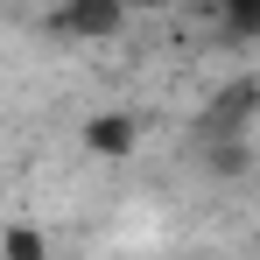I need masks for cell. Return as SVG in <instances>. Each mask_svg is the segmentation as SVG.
Masks as SVG:
<instances>
[{
  "label": "cell",
  "instance_id": "obj_3",
  "mask_svg": "<svg viewBox=\"0 0 260 260\" xmlns=\"http://www.w3.org/2000/svg\"><path fill=\"white\" fill-rule=\"evenodd\" d=\"M253 106H260V85H253V78H239V85L211 106V127H246V113H253Z\"/></svg>",
  "mask_w": 260,
  "mask_h": 260
},
{
  "label": "cell",
  "instance_id": "obj_2",
  "mask_svg": "<svg viewBox=\"0 0 260 260\" xmlns=\"http://www.w3.org/2000/svg\"><path fill=\"white\" fill-rule=\"evenodd\" d=\"M134 134H141V127H134L127 113H106V120L85 127V148H91V155H134Z\"/></svg>",
  "mask_w": 260,
  "mask_h": 260
},
{
  "label": "cell",
  "instance_id": "obj_5",
  "mask_svg": "<svg viewBox=\"0 0 260 260\" xmlns=\"http://www.w3.org/2000/svg\"><path fill=\"white\" fill-rule=\"evenodd\" d=\"M225 21L239 36H260V0H225Z\"/></svg>",
  "mask_w": 260,
  "mask_h": 260
},
{
  "label": "cell",
  "instance_id": "obj_1",
  "mask_svg": "<svg viewBox=\"0 0 260 260\" xmlns=\"http://www.w3.org/2000/svg\"><path fill=\"white\" fill-rule=\"evenodd\" d=\"M120 0H63L56 14H49V28L63 36V43H99V36H120Z\"/></svg>",
  "mask_w": 260,
  "mask_h": 260
},
{
  "label": "cell",
  "instance_id": "obj_4",
  "mask_svg": "<svg viewBox=\"0 0 260 260\" xmlns=\"http://www.w3.org/2000/svg\"><path fill=\"white\" fill-rule=\"evenodd\" d=\"M0 246H7V260H43V253H49V246L36 239V232H28V225H14V232H7Z\"/></svg>",
  "mask_w": 260,
  "mask_h": 260
}]
</instances>
